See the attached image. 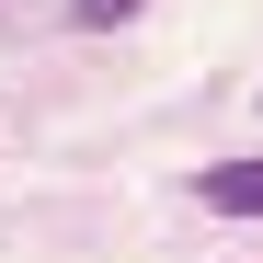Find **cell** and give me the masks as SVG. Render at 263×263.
<instances>
[{
	"label": "cell",
	"instance_id": "cell-2",
	"mask_svg": "<svg viewBox=\"0 0 263 263\" xmlns=\"http://www.w3.org/2000/svg\"><path fill=\"white\" fill-rule=\"evenodd\" d=\"M126 12H138V0H80V23H126Z\"/></svg>",
	"mask_w": 263,
	"mask_h": 263
},
{
	"label": "cell",
	"instance_id": "cell-1",
	"mask_svg": "<svg viewBox=\"0 0 263 263\" xmlns=\"http://www.w3.org/2000/svg\"><path fill=\"white\" fill-rule=\"evenodd\" d=\"M195 195H206L217 217H263V160H206Z\"/></svg>",
	"mask_w": 263,
	"mask_h": 263
}]
</instances>
